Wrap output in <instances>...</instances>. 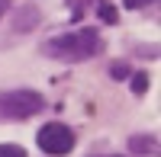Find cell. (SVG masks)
Returning a JSON list of instances; mask_svg holds the SVG:
<instances>
[{
  "label": "cell",
  "mask_w": 161,
  "mask_h": 157,
  "mask_svg": "<svg viewBox=\"0 0 161 157\" xmlns=\"http://www.w3.org/2000/svg\"><path fill=\"white\" fill-rule=\"evenodd\" d=\"M42 51L48 58H61V61H87L97 51H103V42L93 29H77V32H68V35H58L52 42H45Z\"/></svg>",
  "instance_id": "cell-1"
},
{
  "label": "cell",
  "mask_w": 161,
  "mask_h": 157,
  "mask_svg": "<svg viewBox=\"0 0 161 157\" xmlns=\"http://www.w3.org/2000/svg\"><path fill=\"white\" fill-rule=\"evenodd\" d=\"M45 109V99L36 90H7L0 93V122H23Z\"/></svg>",
  "instance_id": "cell-2"
},
{
  "label": "cell",
  "mask_w": 161,
  "mask_h": 157,
  "mask_svg": "<svg viewBox=\"0 0 161 157\" xmlns=\"http://www.w3.org/2000/svg\"><path fill=\"white\" fill-rule=\"evenodd\" d=\"M36 141H39V148H42L45 154L61 157V154H68L74 148V132H71L68 125H61V122H48L45 128H39Z\"/></svg>",
  "instance_id": "cell-3"
},
{
  "label": "cell",
  "mask_w": 161,
  "mask_h": 157,
  "mask_svg": "<svg viewBox=\"0 0 161 157\" xmlns=\"http://www.w3.org/2000/svg\"><path fill=\"white\" fill-rule=\"evenodd\" d=\"M129 151L132 154H155L158 151V138L155 135H132L129 138Z\"/></svg>",
  "instance_id": "cell-4"
},
{
  "label": "cell",
  "mask_w": 161,
  "mask_h": 157,
  "mask_svg": "<svg viewBox=\"0 0 161 157\" xmlns=\"http://www.w3.org/2000/svg\"><path fill=\"white\" fill-rule=\"evenodd\" d=\"M148 84H152L148 74H132V93H136V96H145V93H148Z\"/></svg>",
  "instance_id": "cell-5"
},
{
  "label": "cell",
  "mask_w": 161,
  "mask_h": 157,
  "mask_svg": "<svg viewBox=\"0 0 161 157\" xmlns=\"http://www.w3.org/2000/svg\"><path fill=\"white\" fill-rule=\"evenodd\" d=\"M36 19H39L36 10H26V16H19V13H16V29H19V32H29V26H32Z\"/></svg>",
  "instance_id": "cell-6"
},
{
  "label": "cell",
  "mask_w": 161,
  "mask_h": 157,
  "mask_svg": "<svg viewBox=\"0 0 161 157\" xmlns=\"http://www.w3.org/2000/svg\"><path fill=\"white\" fill-rule=\"evenodd\" d=\"M97 13H100L103 23H116V10H113L110 3H97Z\"/></svg>",
  "instance_id": "cell-7"
},
{
  "label": "cell",
  "mask_w": 161,
  "mask_h": 157,
  "mask_svg": "<svg viewBox=\"0 0 161 157\" xmlns=\"http://www.w3.org/2000/svg\"><path fill=\"white\" fill-rule=\"evenodd\" d=\"M0 157H26L19 144H0Z\"/></svg>",
  "instance_id": "cell-8"
},
{
  "label": "cell",
  "mask_w": 161,
  "mask_h": 157,
  "mask_svg": "<svg viewBox=\"0 0 161 157\" xmlns=\"http://www.w3.org/2000/svg\"><path fill=\"white\" fill-rule=\"evenodd\" d=\"M110 74L116 77V80H126V77H129V64L126 61H116L113 68H110Z\"/></svg>",
  "instance_id": "cell-9"
},
{
  "label": "cell",
  "mask_w": 161,
  "mask_h": 157,
  "mask_svg": "<svg viewBox=\"0 0 161 157\" xmlns=\"http://www.w3.org/2000/svg\"><path fill=\"white\" fill-rule=\"evenodd\" d=\"M145 3H155V0H123V7H129V10H139Z\"/></svg>",
  "instance_id": "cell-10"
}]
</instances>
